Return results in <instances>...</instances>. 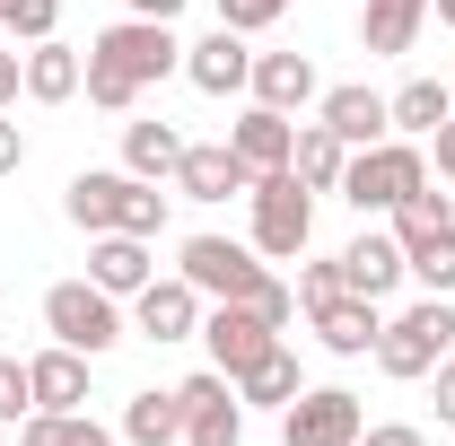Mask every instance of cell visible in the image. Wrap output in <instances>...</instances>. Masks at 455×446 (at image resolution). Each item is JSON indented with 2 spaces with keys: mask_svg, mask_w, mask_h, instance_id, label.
<instances>
[{
  "mask_svg": "<svg viewBox=\"0 0 455 446\" xmlns=\"http://www.w3.org/2000/svg\"><path fill=\"white\" fill-rule=\"evenodd\" d=\"M254 254H272V263H298L307 254V236H315V193L298 184V167L281 175H254Z\"/></svg>",
  "mask_w": 455,
  "mask_h": 446,
  "instance_id": "obj_7",
  "label": "cell"
},
{
  "mask_svg": "<svg viewBox=\"0 0 455 446\" xmlns=\"http://www.w3.org/2000/svg\"><path fill=\"white\" fill-rule=\"evenodd\" d=\"M341 280H350V298H386L403 280V245L395 227H359L350 245H341Z\"/></svg>",
  "mask_w": 455,
  "mask_h": 446,
  "instance_id": "obj_17",
  "label": "cell"
},
{
  "mask_svg": "<svg viewBox=\"0 0 455 446\" xmlns=\"http://www.w3.org/2000/svg\"><path fill=\"white\" fill-rule=\"evenodd\" d=\"M341 289H350V280H341V254H333V263H307V272H298V307L315 315V307H333Z\"/></svg>",
  "mask_w": 455,
  "mask_h": 446,
  "instance_id": "obj_33",
  "label": "cell"
},
{
  "mask_svg": "<svg viewBox=\"0 0 455 446\" xmlns=\"http://www.w3.org/2000/svg\"><path fill=\"white\" fill-rule=\"evenodd\" d=\"M175 61H184V44H175V27H158V18H114L106 36L88 44V106L106 114H132L140 106V88H158Z\"/></svg>",
  "mask_w": 455,
  "mask_h": 446,
  "instance_id": "obj_1",
  "label": "cell"
},
{
  "mask_svg": "<svg viewBox=\"0 0 455 446\" xmlns=\"http://www.w3.org/2000/svg\"><path fill=\"white\" fill-rule=\"evenodd\" d=\"M18 88H27V61H18V53H9V44H0V106H9Z\"/></svg>",
  "mask_w": 455,
  "mask_h": 446,
  "instance_id": "obj_39",
  "label": "cell"
},
{
  "mask_svg": "<svg viewBox=\"0 0 455 446\" xmlns=\"http://www.w3.org/2000/svg\"><path fill=\"white\" fill-rule=\"evenodd\" d=\"M61 211L88 236H158L167 227V193L149 175H132V167H88V175H70Z\"/></svg>",
  "mask_w": 455,
  "mask_h": 446,
  "instance_id": "obj_2",
  "label": "cell"
},
{
  "mask_svg": "<svg viewBox=\"0 0 455 446\" xmlns=\"http://www.w3.org/2000/svg\"><path fill=\"white\" fill-rule=\"evenodd\" d=\"M289 167H298V184H307V193H341V167H350V149H341L324 123H307V131H298V149H289Z\"/></svg>",
  "mask_w": 455,
  "mask_h": 446,
  "instance_id": "obj_28",
  "label": "cell"
},
{
  "mask_svg": "<svg viewBox=\"0 0 455 446\" xmlns=\"http://www.w3.org/2000/svg\"><path fill=\"white\" fill-rule=\"evenodd\" d=\"M79 79H88V53H70V44H27V97L36 106H70L79 97Z\"/></svg>",
  "mask_w": 455,
  "mask_h": 446,
  "instance_id": "obj_22",
  "label": "cell"
},
{
  "mask_svg": "<svg viewBox=\"0 0 455 446\" xmlns=\"http://www.w3.org/2000/svg\"><path fill=\"white\" fill-rule=\"evenodd\" d=\"M18 446H114V429H97L88 411H27Z\"/></svg>",
  "mask_w": 455,
  "mask_h": 446,
  "instance_id": "obj_29",
  "label": "cell"
},
{
  "mask_svg": "<svg viewBox=\"0 0 455 446\" xmlns=\"http://www.w3.org/2000/svg\"><path fill=\"white\" fill-rule=\"evenodd\" d=\"M236 307H254V315H263V324L281 333L289 315H298V289H289V280H272V272H263V280H254V289H245V298H236Z\"/></svg>",
  "mask_w": 455,
  "mask_h": 446,
  "instance_id": "obj_31",
  "label": "cell"
},
{
  "mask_svg": "<svg viewBox=\"0 0 455 446\" xmlns=\"http://www.w3.org/2000/svg\"><path fill=\"white\" fill-rule=\"evenodd\" d=\"M289 0H220V27H236V36H254V27H272Z\"/></svg>",
  "mask_w": 455,
  "mask_h": 446,
  "instance_id": "obj_34",
  "label": "cell"
},
{
  "mask_svg": "<svg viewBox=\"0 0 455 446\" xmlns=\"http://www.w3.org/2000/svg\"><path fill=\"white\" fill-rule=\"evenodd\" d=\"M377 333H386L377 298H350V289H341L333 307H315V341H324L333 359H368V350H377Z\"/></svg>",
  "mask_w": 455,
  "mask_h": 446,
  "instance_id": "obj_18",
  "label": "cell"
},
{
  "mask_svg": "<svg viewBox=\"0 0 455 446\" xmlns=\"http://www.w3.org/2000/svg\"><path fill=\"white\" fill-rule=\"evenodd\" d=\"M123 438L132 446H175L184 438V394H132V402H123Z\"/></svg>",
  "mask_w": 455,
  "mask_h": 446,
  "instance_id": "obj_24",
  "label": "cell"
},
{
  "mask_svg": "<svg viewBox=\"0 0 455 446\" xmlns=\"http://www.w3.org/2000/svg\"><path fill=\"white\" fill-rule=\"evenodd\" d=\"M27 167V131H18V123H0V175H18Z\"/></svg>",
  "mask_w": 455,
  "mask_h": 446,
  "instance_id": "obj_37",
  "label": "cell"
},
{
  "mask_svg": "<svg viewBox=\"0 0 455 446\" xmlns=\"http://www.w3.org/2000/svg\"><path fill=\"white\" fill-rule=\"evenodd\" d=\"M359 446H429L411 420H386V429H359Z\"/></svg>",
  "mask_w": 455,
  "mask_h": 446,
  "instance_id": "obj_35",
  "label": "cell"
},
{
  "mask_svg": "<svg viewBox=\"0 0 455 446\" xmlns=\"http://www.w3.org/2000/svg\"><path fill=\"white\" fill-rule=\"evenodd\" d=\"M395 245H403V272L411 280H429L438 298L455 289V211H447V193L420 184V193L395 211Z\"/></svg>",
  "mask_w": 455,
  "mask_h": 446,
  "instance_id": "obj_6",
  "label": "cell"
},
{
  "mask_svg": "<svg viewBox=\"0 0 455 446\" xmlns=\"http://www.w3.org/2000/svg\"><path fill=\"white\" fill-rule=\"evenodd\" d=\"M175 272L193 280L202 298H245L254 280H263V263H254V245H236V236H184V263Z\"/></svg>",
  "mask_w": 455,
  "mask_h": 446,
  "instance_id": "obj_10",
  "label": "cell"
},
{
  "mask_svg": "<svg viewBox=\"0 0 455 446\" xmlns=\"http://www.w3.org/2000/svg\"><path fill=\"white\" fill-rule=\"evenodd\" d=\"M386 114H395V131H403V140H429V131H438V123L455 114V97L438 88V79H403L395 97H386Z\"/></svg>",
  "mask_w": 455,
  "mask_h": 446,
  "instance_id": "obj_25",
  "label": "cell"
},
{
  "mask_svg": "<svg viewBox=\"0 0 455 446\" xmlns=\"http://www.w3.org/2000/svg\"><path fill=\"white\" fill-rule=\"evenodd\" d=\"M228 149L245 158V175H281L289 167V149H298V123L272 106H245L236 123H228Z\"/></svg>",
  "mask_w": 455,
  "mask_h": 446,
  "instance_id": "obj_14",
  "label": "cell"
},
{
  "mask_svg": "<svg viewBox=\"0 0 455 446\" xmlns=\"http://www.w3.org/2000/svg\"><path fill=\"white\" fill-rule=\"evenodd\" d=\"M53 18H61V0H9V9H0L9 44H44V36H53Z\"/></svg>",
  "mask_w": 455,
  "mask_h": 446,
  "instance_id": "obj_30",
  "label": "cell"
},
{
  "mask_svg": "<svg viewBox=\"0 0 455 446\" xmlns=\"http://www.w3.org/2000/svg\"><path fill=\"white\" fill-rule=\"evenodd\" d=\"M315 106H324V131H333L341 149H377V140L395 131V114H386L377 88H324Z\"/></svg>",
  "mask_w": 455,
  "mask_h": 446,
  "instance_id": "obj_16",
  "label": "cell"
},
{
  "mask_svg": "<svg viewBox=\"0 0 455 446\" xmlns=\"http://www.w3.org/2000/svg\"><path fill=\"white\" fill-rule=\"evenodd\" d=\"M420 184H429V158H420V140L386 131L377 149H350V167H341V202H350V211H403Z\"/></svg>",
  "mask_w": 455,
  "mask_h": 446,
  "instance_id": "obj_3",
  "label": "cell"
},
{
  "mask_svg": "<svg viewBox=\"0 0 455 446\" xmlns=\"http://www.w3.org/2000/svg\"><path fill=\"white\" fill-rule=\"evenodd\" d=\"M245 88H254V106H272V114L307 106V97H324L307 53H254V79H245Z\"/></svg>",
  "mask_w": 455,
  "mask_h": 446,
  "instance_id": "obj_21",
  "label": "cell"
},
{
  "mask_svg": "<svg viewBox=\"0 0 455 446\" xmlns=\"http://www.w3.org/2000/svg\"><path fill=\"white\" fill-rule=\"evenodd\" d=\"M175 9H184V0H132V18H158V27H167Z\"/></svg>",
  "mask_w": 455,
  "mask_h": 446,
  "instance_id": "obj_40",
  "label": "cell"
},
{
  "mask_svg": "<svg viewBox=\"0 0 455 446\" xmlns=\"http://www.w3.org/2000/svg\"><path fill=\"white\" fill-rule=\"evenodd\" d=\"M88 280H97L106 298H140V289L158 280V263H149V236H97V245H88Z\"/></svg>",
  "mask_w": 455,
  "mask_h": 446,
  "instance_id": "obj_19",
  "label": "cell"
},
{
  "mask_svg": "<svg viewBox=\"0 0 455 446\" xmlns=\"http://www.w3.org/2000/svg\"><path fill=\"white\" fill-rule=\"evenodd\" d=\"M429 149H438V175H447V184H455V114H447V123H438V131H429Z\"/></svg>",
  "mask_w": 455,
  "mask_h": 446,
  "instance_id": "obj_38",
  "label": "cell"
},
{
  "mask_svg": "<svg viewBox=\"0 0 455 446\" xmlns=\"http://www.w3.org/2000/svg\"><path fill=\"white\" fill-rule=\"evenodd\" d=\"M447 350H455V307L447 298H420V307H403L395 324L377 333V368H386L395 386H420Z\"/></svg>",
  "mask_w": 455,
  "mask_h": 446,
  "instance_id": "obj_5",
  "label": "cell"
},
{
  "mask_svg": "<svg viewBox=\"0 0 455 446\" xmlns=\"http://www.w3.org/2000/svg\"><path fill=\"white\" fill-rule=\"evenodd\" d=\"M27 377H36V411H79V402H88V359L61 350V341L27 359Z\"/></svg>",
  "mask_w": 455,
  "mask_h": 446,
  "instance_id": "obj_23",
  "label": "cell"
},
{
  "mask_svg": "<svg viewBox=\"0 0 455 446\" xmlns=\"http://www.w3.org/2000/svg\"><path fill=\"white\" fill-rule=\"evenodd\" d=\"M202 341H211V368H220L228 386H236V377H245V368H254V359H263V350H272V324H263V315H254V307H236V298H220V307H211V315H202Z\"/></svg>",
  "mask_w": 455,
  "mask_h": 446,
  "instance_id": "obj_11",
  "label": "cell"
},
{
  "mask_svg": "<svg viewBox=\"0 0 455 446\" xmlns=\"http://www.w3.org/2000/svg\"><path fill=\"white\" fill-rule=\"evenodd\" d=\"M44 333L61 350H79V359H106L123 341V298H106L97 280H53L44 289Z\"/></svg>",
  "mask_w": 455,
  "mask_h": 446,
  "instance_id": "obj_4",
  "label": "cell"
},
{
  "mask_svg": "<svg viewBox=\"0 0 455 446\" xmlns=\"http://www.w3.org/2000/svg\"><path fill=\"white\" fill-rule=\"evenodd\" d=\"M420 27H429V0H368V9H359V44H368L377 61L411 53Z\"/></svg>",
  "mask_w": 455,
  "mask_h": 446,
  "instance_id": "obj_20",
  "label": "cell"
},
{
  "mask_svg": "<svg viewBox=\"0 0 455 446\" xmlns=\"http://www.w3.org/2000/svg\"><path fill=\"white\" fill-rule=\"evenodd\" d=\"M175 158H184V131L175 123H123V167L132 175H175Z\"/></svg>",
  "mask_w": 455,
  "mask_h": 446,
  "instance_id": "obj_27",
  "label": "cell"
},
{
  "mask_svg": "<svg viewBox=\"0 0 455 446\" xmlns=\"http://www.w3.org/2000/svg\"><path fill=\"white\" fill-rule=\"evenodd\" d=\"M429 386H438V420H447V429H455V350H447V359H438V368H429Z\"/></svg>",
  "mask_w": 455,
  "mask_h": 446,
  "instance_id": "obj_36",
  "label": "cell"
},
{
  "mask_svg": "<svg viewBox=\"0 0 455 446\" xmlns=\"http://www.w3.org/2000/svg\"><path fill=\"white\" fill-rule=\"evenodd\" d=\"M184 79H193L202 97H236V88L254 79V53H245V36H236V27H220V36L184 44Z\"/></svg>",
  "mask_w": 455,
  "mask_h": 446,
  "instance_id": "obj_15",
  "label": "cell"
},
{
  "mask_svg": "<svg viewBox=\"0 0 455 446\" xmlns=\"http://www.w3.org/2000/svg\"><path fill=\"white\" fill-rule=\"evenodd\" d=\"M175 193H184V202H228V193H254V175H245V158H236L228 140H184Z\"/></svg>",
  "mask_w": 455,
  "mask_h": 446,
  "instance_id": "obj_13",
  "label": "cell"
},
{
  "mask_svg": "<svg viewBox=\"0 0 455 446\" xmlns=\"http://www.w3.org/2000/svg\"><path fill=\"white\" fill-rule=\"evenodd\" d=\"M27 411H36V377H27V359H0V420L18 429Z\"/></svg>",
  "mask_w": 455,
  "mask_h": 446,
  "instance_id": "obj_32",
  "label": "cell"
},
{
  "mask_svg": "<svg viewBox=\"0 0 455 446\" xmlns=\"http://www.w3.org/2000/svg\"><path fill=\"white\" fill-rule=\"evenodd\" d=\"M359 429H368V411L341 386H307L281 411V446H359Z\"/></svg>",
  "mask_w": 455,
  "mask_h": 446,
  "instance_id": "obj_8",
  "label": "cell"
},
{
  "mask_svg": "<svg viewBox=\"0 0 455 446\" xmlns=\"http://www.w3.org/2000/svg\"><path fill=\"white\" fill-rule=\"evenodd\" d=\"M184 446H236L245 438V402H236V386H228L220 368H202V377H184Z\"/></svg>",
  "mask_w": 455,
  "mask_h": 446,
  "instance_id": "obj_9",
  "label": "cell"
},
{
  "mask_svg": "<svg viewBox=\"0 0 455 446\" xmlns=\"http://www.w3.org/2000/svg\"><path fill=\"white\" fill-rule=\"evenodd\" d=\"M298 394H307V386H298V359H289V341H272V350H263V359L236 377V402H272V411H289Z\"/></svg>",
  "mask_w": 455,
  "mask_h": 446,
  "instance_id": "obj_26",
  "label": "cell"
},
{
  "mask_svg": "<svg viewBox=\"0 0 455 446\" xmlns=\"http://www.w3.org/2000/svg\"><path fill=\"white\" fill-rule=\"evenodd\" d=\"M429 18H438V27H455V0H429Z\"/></svg>",
  "mask_w": 455,
  "mask_h": 446,
  "instance_id": "obj_41",
  "label": "cell"
},
{
  "mask_svg": "<svg viewBox=\"0 0 455 446\" xmlns=\"http://www.w3.org/2000/svg\"><path fill=\"white\" fill-rule=\"evenodd\" d=\"M0 9H9V0H0Z\"/></svg>",
  "mask_w": 455,
  "mask_h": 446,
  "instance_id": "obj_42",
  "label": "cell"
},
{
  "mask_svg": "<svg viewBox=\"0 0 455 446\" xmlns=\"http://www.w3.org/2000/svg\"><path fill=\"white\" fill-rule=\"evenodd\" d=\"M132 333L140 341H193L202 333V289L175 272V280H149L140 298H132Z\"/></svg>",
  "mask_w": 455,
  "mask_h": 446,
  "instance_id": "obj_12",
  "label": "cell"
}]
</instances>
